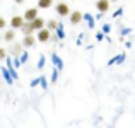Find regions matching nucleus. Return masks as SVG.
<instances>
[{
    "label": "nucleus",
    "instance_id": "2",
    "mask_svg": "<svg viewBox=\"0 0 135 128\" xmlns=\"http://www.w3.org/2000/svg\"><path fill=\"white\" fill-rule=\"evenodd\" d=\"M34 36H36V41L46 43V41H50V38H51V31H48L46 27H43V29L36 31V33H34Z\"/></svg>",
    "mask_w": 135,
    "mask_h": 128
},
{
    "label": "nucleus",
    "instance_id": "18",
    "mask_svg": "<svg viewBox=\"0 0 135 128\" xmlns=\"http://www.w3.org/2000/svg\"><path fill=\"white\" fill-rule=\"evenodd\" d=\"M0 41H2V34H0Z\"/></svg>",
    "mask_w": 135,
    "mask_h": 128
},
{
    "label": "nucleus",
    "instance_id": "11",
    "mask_svg": "<svg viewBox=\"0 0 135 128\" xmlns=\"http://www.w3.org/2000/svg\"><path fill=\"white\" fill-rule=\"evenodd\" d=\"M21 33L24 34V36H29V34H34V29H33V26H31V22H24L22 26H21Z\"/></svg>",
    "mask_w": 135,
    "mask_h": 128
},
{
    "label": "nucleus",
    "instance_id": "15",
    "mask_svg": "<svg viewBox=\"0 0 135 128\" xmlns=\"http://www.w3.org/2000/svg\"><path fill=\"white\" fill-rule=\"evenodd\" d=\"M7 24H9V22H7V21L3 19V17H0V31H2V29H5V27H7Z\"/></svg>",
    "mask_w": 135,
    "mask_h": 128
},
{
    "label": "nucleus",
    "instance_id": "17",
    "mask_svg": "<svg viewBox=\"0 0 135 128\" xmlns=\"http://www.w3.org/2000/svg\"><path fill=\"white\" fill-rule=\"evenodd\" d=\"M115 2H118V0H109V3H115Z\"/></svg>",
    "mask_w": 135,
    "mask_h": 128
},
{
    "label": "nucleus",
    "instance_id": "4",
    "mask_svg": "<svg viewBox=\"0 0 135 128\" xmlns=\"http://www.w3.org/2000/svg\"><path fill=\"white\" fill-rule=\"evenodd\" d=\"M24 22H26V21H24V17H22V16H12V19H10L9 26H10V29L19 31V29H21V26H22Z\"/></svg>",
    "mask_w": 135,
    "mask_h": 128
},
{
    "label": "nucleus",
    "instance_id": "14",
    "mask_svg": "<svg viewBox=\"0 0 135 128\" xmlns=\"http://www.w3.org/2000/svg\"><path fill=\"white\" fill-rule=\"evenodd\" d=\"M5 58H7V50L0 46V62H2V60H5Z\"/></svg>",
    "mask_w": 135,
    "mask_h": 128
},
{
    "label": "nucleus",
    "instance_id": "3",
    "mask_svg": "<svg viewBox=\"0 0 135 128\" xmlns=\"http://www.w3.org/2000/svg\"><path fill=\"white\" fill-rule=\"evenodd\" d=\"M22 51H24V48H22V45L21 43H17V41H14V43H10V48L7 50V53H10L12 56H21L22 55Z\"/></svg>",
    "mask_w": 135,
    "mask_h": 128
},
{
    "label": "nucleus",
    "instance_id": "8",
    "mask_svg": "<svg viewBox=\"0 0 135 128\" xmlns=\"http://www.w3.org/2000/svg\"><path fill=\"white\" fill-rule=\"evenodd\" d=\"M45 22H46V21L43 19V17H40V16H38L34 21H31V26H33L34 33H36V31H40V29H43V27H45Z\"/></svg>",
    "mask_w": 135,
    "mask_h": 128
},
{
    "label": "nucleus",
    "instance_id": "6",
    "mask_svg": "<svg viewBox=\"0 0 135 128\" xmlns=\"http://www.w3.org/2000/svg\"><path fill=\"white\" fill-rule=\"evenodd\" d=\"M38 16H40V14H38V7H31V9H27L26 12H24L22 17H24L26 22H31V21H34Z\"/></svg>",
    "mask_w": 135,
    "mask_h": 128
},
{
    "label": "nucleus",
    "instance_id": "1",
    "mask_svg": "<svg viewBox=\"0 0 135 128\" xmlns=\"http://www.w3.org/2000/svg\"><path fill=\"white\" fill-rule=\"evenodd\" d=\"M55 10L60 17H69L70 16V7H69V3H65V2H58L55 5Z\"/></svg>",
    "mask_w": 135,
    "mask_h": 128
},
{
    "label": "nucleus",
    "instance_id": "16",
    "mask_svg": "<svg viewBox=\"0 0 135 128\" xmlns=\"http://www.w3.org/2000/svg\"><path fill=\"white\" fill-rule=\"evenodd\" d=\"M14 2H16V3H22L24 0H14Z\"/></svg>",
    "mask_w": 135,
    "mask_h": 128
},
{
    "label": "nucleus",
    "instance_id": "5",
    "mask_svg": "<svg viewBox=\"0 0 135 128\" xmlns=\"http://www.w3.org/2000/svg\"><path fill=\"white\" fill-rule=\"evenodd\" d=\"M69 21H70V24H72V26L80 24V22H82V12H80V10H70Z\"/></svg>",
    "mask_w": 135,
    "mask_h": 128
},
{
    "label": "nucleus",
    "instance_id": "9",
    "mask_svg": "<svg viewBox=\"0 0 135 128\" xmlns=\"http://www.w3.org/2000/svg\"><path fill=\"white\" fill-rule=\"evenodd\" d=\"M96 9H98L101 14L108 12L109 10V0H98V2H96Z\"/></svg>",
    "mask_w": 135,
    "mask_h": 128
},
{
    "label": "nucleus",
    "instance_id": "13",
    "mask_svg": "<svg viewBox=\"0 0 135 128\" xmlns=\"http://www.w3.org/2000/svg\"><path fill=\"white\" fill-rule=\"evenodd\" d=\"M55 0H38V9H51Z\"/></svg>",
    "mask_w": 135,
    "mask_h": 128
},
{
    "label": "nucleus",
    "instance_id": "12",
    "mask_svg": "<svg viewBox=\"0 0 135 128\" xmlns=\"http://www.w3.org/2000/svg\"><path fill=\"white\" fill-rule=\"evenodd\" d=\"M45 27L48 31H51V33H55V31L58 29V22H56L55 19H50V21H46V22H45Z\"/></svg>",
    "mask_w": 135,
    "mask_h": 128
},
{
    "label": "nucleus",
    "instance_id": "10",
    "mask_svg": "<svg viewBox=\"0 0 135 128\" xmlns=\"http://www.w3.org/2000/svg\"><path fill=\"white\" fill-rule=\"evenodd\" d=\"M2 40L7 41V43H14V41H16V31H14V29H7L5 33L2 34Z\"/></svg>",
    "mask_w": 135,
    "mask_h": 128
},
{
    "label": "nucleus",
    "instance_id": "7",
    "mask_svg": "<svg viewBox=\"0 0 135 128\" xmlns=\"http://www.w3.org/2000/svg\"><path fill=\"white\" fill-rule=\"evenodd\" d=\"M21 45H22V48H33V46L36 45V36H34V34L24 36L22 41H21Z\"/></svg>",
    "mask_w": 135,
    "mask_h": 128
}]
</instances>
